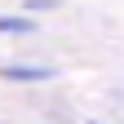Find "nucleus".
Instances as JSON below:
<instances>
[{
    "label": "nucleus",
    "mask_w": 124,
    "mask_h": 124,
    "mask_svg": "<svg viewBox=\"0 0 124 124\" xmlns=\"http://www.w3.org/2000/svg\"><path fill=\"white\" fill-rule=\"evenodd\" d=\"M58 67H44V62H5L0 67V80H13V84H44V80H53Z\"/></svg>",
    "instance_id": "f257e3e1"
},
{
    "label": "nucleus",
    "mask_w": 124,
    "mask_h": 124,
    "mask_svg": "<svg viewBox=\"0 0 124 124\" xmlns=\"http://www.w3.org/2000/svg\"><path fill=\"white\" fill-rule=\"evenodd\" d=\"M0 36H36L31 13H0Z\"/></svg>",
    "instance_id": "f03ea898"
},
{
    "label": "nucleus",
    "mask_w": 124,
    "mask_h": 124,
    "mask_svg": "<svg viewBox=\"0 0 124 124\" xmlns=\"http://www.w3.org/2000/svg\"><path fill=\"white\" fill-rule=\"evenodd\" d=\"M89 124H102V120H89Z\"/></svg>",
    "instance_id": "7ed1b4c3"
}]
</instances>
